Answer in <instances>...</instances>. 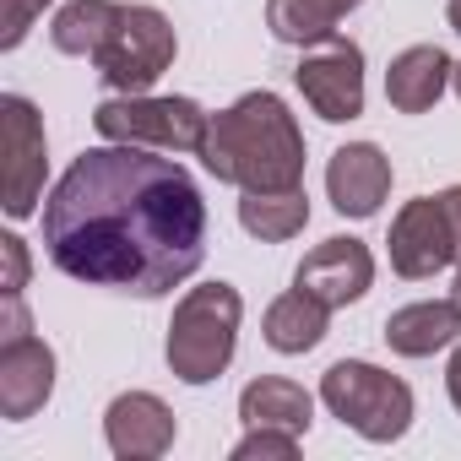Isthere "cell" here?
<instances>
[{"mask_svg": "<svg viewBox=\"0 0 461 461\" xmlns=\"http://www.w3.org/2000/svg\"><path fill=\"white\" fill-rule=\"evenodd\" d=\"M445 23H450V33H461V0H450V6H445Z\"/></svg>", "mask_w": 461, "mask_h": 461, "instance_id": "obj_26", "label": "cell"}, {"mask_svg": "<svg viewBox=\"0 0 461 461\" xmlns=\"http://www.w3.org/2000/svg\"><path fill=\"white\" fill-rule=\"evenodd\" d=\"M445 396H450V407L461 412V342L450 348V364H445Z\"/></svg>", "mask_w": 461, "mask_h": 461, "instance_id": "obj_25", "label": "cell"}, {"mask_svg": "<svg viewBox=\"0 0 461 461\" xmlns=\"http://www.w3.org/2000/svg\"><path fill=\"white\" fill-rule=\"evenodd\" d=\"M326 321H331V304H321L315 294H304L299 283L288 294H277L261 315V331H267V348L283 353V358H299L310 348L326 342Z\"/></svg>", "mask_w": 461, "mask_h": 461, "instance_id": "obj_16", "label": "cell"}, {"mask_svg": "<svg viewBox=\"0 0 461 461\" xmlns=\"http://www.w3.org/2000/svg\"><path fill=\"white\" fill-rule=\"evenodd\" d=\"M114 23H120V0H66L50 23V44L60 55L93 60L104 50V39L114 33Z\"/></svg>", "mask_w": 461, "mask_h": 461, "instance_id": "obj_20", "label": "cell"}, {"mask_svg": "<svg viewBox=\"0 0 461 461\" xmlns=\"http://www.w3.org/2000/svg\"><path fill=\"white\" fill-rule=\"evenodd\" d=\"M294 283H299L304 294H315L321 304L348 310V304H358V299L375 288V256H369V245H364V240L337 234V240L315 245V250L299 261Z\"/></svg>", "mask_w": 461, "mask_h": 461, "instance_id": "obj_10", "label": "cell"}, {"mask_svg": "<svg viewBox=\"0 0 461 461\" xmlns=\"http://www.w3.org/2000/svg\"><path fill=\"white\" fill-rule=\"evenodd\" d=\"M450 71H456V60H450L439 44H412V50H402V55L391 60V71H385V104H391L396 114H429V109L445 98Z\"/></svg>", "mask_w": 461, "mask_h": 461, "instance_id": "obj_14", "label": "cell"}, {"mask_svg": "<svg viewBox=\"0 0 461 461\" xmlns=\"http://www.w3.org/2000/svg\"><path fill=\"white\" fill-rule=\"evenodd\" d=\"M450 299H456V310H461V267H456V283H450Z\"/></svg>", "mask_w": 461, "mask_h": 461, "instance_id": "obj_27", "label": "cell"}, {"mask_svg": "<svg viewBox=\"0 0 461 461\" xmlns=\"http://www.w3.org/2000/svg\"><path fill=\"white\" fill-rule=\"evenodd\" d=\"M240 326H245V299L234 283H201L174 304L168 321V342L163 358L174 369V380L185 385H212L240 348Z\"/></svg>", "mask_w": 461, "mask_h": 461, "instance_id": "obj_3", "label": "cell"}, {"mask_svg": "<svg viewBox=\"0 0 461 461\" xmlns=\"http://www.w3.org/2000/svg\"><path fill=\"white\" fill-rule=\"evenodd\" d=\"M0 256H6V283H0V294H23L28 288V245L17 234H0Z\"/></svg>", "mask_w": 461, "mask_h": 461, "instance_id": "obj_23", "label": "cell"}, {"mask_svg": "<svg viewBox=\"0 0 461 461\" xmlns=\"http://www.w3.org/2000/svg\"><path fill=\"white\" fill-rule=\"evenodd\" d=\"M212 114L195 98H158V93H120L93 109V131L104 141L152 147V152H201Z\"/></svg>", "mask_w": 461, "mask_h": 461, "instance_id": "obj_5", "label": "cell"}, {"mask_svg": "<svg viewBox=\"0 0 461 461\" xmlns=\"http://www.w3.org/2000/svg\"><path fill=\"white\" fill-rule=\"evenodd\" d=\"M321 402L331 418H342V429L369 445H391L412 429V385L364 358H337L321 375Z\"/></svg>", "mask_w": 461, "mask_h": 461, "instance_id": "obj_4", "label": "cell"}, {"mask_svg": "<svg viewBox=\"0 0 461 461\" xmlns=\"http://www.w3.org/2000/svg\"><path fill=\"white\" fill-rule=\"evenodd\" d=\"M294 82L326 125H348V120L364 114V50L342 33L331 44H321L315 55H304Z\"/></svg>", "mask_w": 461, "mask_h": 461, "instance_id": "obj_8", "label": "cell"}, {"mask_svg": "<svg viewBox=\"0 0 461 461\" xmlns=\"http://www.w3.org/2000/svg\"><path fill=\"white\" fill-rule=\"evenodd\" d=\"M55 396V348L33 331L0 337V418H33Z\"/></svg>", "mask_w": 461, "mask_h": 461, "instance_id": "obj_11", "label": "cell"}, {"mask_svg": "<svg viewBox=\"0 0 461 461\" xmlns=\"http://www.w3.org/2000/svg\"><path fill=\"white\" fill-rule=\"evenodd\" d=\"M0 136H6V217L23 222L44 201V174H50V141L44 120L23 93L0 98Z\"/></svg>", "mask_w": 461, "mask_h": 461, "instance_id": "obj_7", "label": "cell"}, {"mask_svg": "<svg viewBox=\"0 0 461 461\" xmlns=\"http://www.w3.org/2000/svg\"><path fill=\"white\" fill-rule=\"evenodd\" d=\"M439 206H445V222H450V245H456V267H461V185L439 190Z\"/></svg>", "mask_w": 461, "mask_h": 461, "instance_id": "obj_24", "label": "cell"}, {"mask_svg": "<svg viewBox=\"0 0 461 461\" xmlns=\"http://www.w3.org/2000/svg\"><path fill=\"white\" fill-rule=\"evenodd\" d=\"M450 87H456V98H461V60H456V71H450Z\"/></svg>", "mask_w": 461, "mask_h": 461, "instance_id": "obj_28", "label": "cell"}, {"mask_svg": "<svg viewBox=\"0 0 461 461\" xmlns=\"http://www.w3.org/2000/svg\"><path fill=\"white\" fill-rule=\"evenodd\" d=\"M174 55H179V39L158 6H120V23L93 55V66L114 93H152V82L174 66Z\"/></svg>", "mask_w": 461, "mask_h": 461, "instance_id": "obj_6", "label": "cell"}, {"mask_svg": "<svg viewBox=\"0 0 461 461\" xmlns=\"http://www.w3.org/2000/svg\"><path fill=\"white\" fill-rule=\"evenodd\" d=\"M364 0H267V28L277 44L294 50H321L337 39V23L358 12Z\"/></svg>", "mask_w": 461, "mask_h": 461, "instance_id": "obj_18", "label": "cell"}, {"mask_svg": "<svg viewBox=\"0 0 461 461\" xmlns=\"http://www.w3.org/2000/svg\"><path fill=\"white\" fill-rule=\"evenodd\" d=\"M299 439L304 434H288V429H250L234 445V461H294L299 456Z\"/></svg>", "mask_w": 461, "mask_h": 461, "instance_id": "obj_21", "label": "cell"}, {"mask_svg": "<svg viewBox=\"0 0 461 461\" xmlns=\"http://www.w3.org/2000/svg\"><path fill=\"white\" fill-rule=\"evenodd\" d=\"M44 6H55V0H0V50L12 55L33 33V23L44 17Z\"/></svg>", "mask_w": 461, "mask_h": 461, "instance_id": "obj_22", "label": "cell"}, {"mask_svg": "<svg viewBox=\"0 0 461 461\" xmlns=\"http://www.w3.org/2000/svg\"><path fill=\"white\" fill-rule=\"evenodd\" d=\"M212 179L240 190H294L304 185V131L288 114V104L267 87L234 98L222 114H212L206 141L195 152Z\"/></svg>", "mask_w": 461, "mask_h": 461, "instance_id": "obj_2", "label": "cell"}, {"mask_svg": "<svg viewBox=\"0 0 461 461\" xmlns=\"http://www.w3.org/2000/svg\"><path fill=\"white\" fill-rule=\"evenodd\" d=\"M326 195L342 217H375L391 195V158L375 141H348L326 163Z\"/></svg>", "mask_w": 461, "mask_h": 461, "instance_id": "obj_13", "label": "cell"}, {"mask_svg": "<svg viewBox=\"0 0 461 461\" xmlns=\"http://www.w3.org/2000/svg\"><path fill=\"white\" fill-rule=\"evenodd\" d=\"M44 245L50 261L87 288L163 299L206 261V201L185 163L104 141L50 190Z\"/></svg>", "mask_w": 461, "mask_h": 461, "instance_id": "obj_1", "label": "cell"}, {"mask_svg": "<svg viewBox=\"0 0 461 461\" xmlns=\"http://www.w3.org/2000/svg\"><path fill=\"white\" fill-rule=\"evenodd\" d=\"M391 272L407 283H423L445 267H456V245H450V222L439 195H418L391 217Z\"/></svg>", "mask_w": 461, "mask_h": 461, "instance_id": "obj_9", "label": "cell"}, {"mask_svg": "<svg viewBox=\"0 0 461 461\" xmlns=\"http://www.w3.org/2000/svg\"><path fill=\"white\" fill-rule=\"evenodd\" d=\"M304 222H310V195L304 185L294 190H245L240 195V228L250 240L261 245H288L304 234Z\"/></svg>", "mask_w": 461, "mask_h": 461, "instance_id": "obj_19", "label": "cell"}, {"mask_svg": "<svg viewBox=\"0 0 461 461\" xmlns=\"http://www.w3.org/2000/svg\"><path fill=\"white\" fill-rule=\"evenodd\" d=\"M385 342L402 358H434L461 342V310L456 299H418L385 315Z\"/></svg>", "mask_w": 461, "mask_h": 461, "instance_id": "obj_15", "label": "cell"}, {"mask_svg": "<svg viewBox=\"0 0 461 461\" xmlns=\"http://www.w3.org/2000/svg\"><path fill=\"white\" fill-rule=\"evenodd\" d=\"M174 434H179V423H174L168 402L152 391H125L104 412V439L120 461H158L174 450Z\"/></svg>", "mask_w": 461, "mask_h": 461, "instance_id": "obj_12", "label": "cell"}, {"mask_svg": "<svg viewBox=\"0 0 461 461\" xmlns=\"http://www.w3.org/2000/svg\"><path fill=\"white\" fill-rule=\"evenodd\" d=\"M240 418L245 429H288V434H310L315 423V396L299 380L283 375H261L240 391Z\"/></svg>", "mask_w": 461, "mask_h": 461, "instance_id": "obj_17", "label": "cell"}]
</instances>
